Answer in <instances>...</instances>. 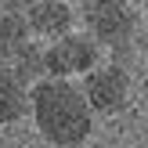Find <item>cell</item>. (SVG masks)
<instances>
[{
	"mask_svg": "<svg viewBox=\"0 0 148 148\" xmlns=\"http://www.w3.org/2000/svg\"><path fill=\"white\" fill-rule=\"evenodd\" d=\"M29 119L51 148H83L94 134V112L76 79H43L29 87Z\"/></svg>",
	"mask_w": 148,
	"mask_h": 148,
	"instance_id": "obj_1",
	"label": "cell"
},
{
	"mask_svg": "<svg viewBox=\"0 0 148 148\" xmlns=\"http://www.w3.org/2000/svg\"><path fill=\"white\" fill-rule=\"evenodd\" d=\"M79 29L98 43L101 51H108V58L137 51V29H141V11L130 0H83L76 7Z\"/></svg>",
	"mask_w": 148,
	"mask_h": 148,
	"instance_id": "obj_2",
	"label": "cell"
},
{
	"mask_svg": "<svg viewBox=\"0 0 148 148\" xmlns=\"http://www.w3.org/2000/svg\"><path fill=\"white\" fill-rule=\"evenodd\" d=\"M79 90H83L94 116H119L134 101V79H130L127 65L101 62L98 69H90L79 79Z\"/></svg>",
	"mask_w": 148,
	"mask_h": 148,
	"instance_id": "obj_3",
	"label": "cell"
},
{
	"mask_svg": "<svg viewBox=\"0 0 148 148\" xmlns=\"http://www.w3.org/2000/svg\"><path fill=\"white\" fill-rule=\"evenodd\" d=\"M43 51H47V79H83L105 62L101 47L83 29H72L54 43H43Z\"/></svg>",
	"mask_w": 148,
	"mask_h": 148,
	"instance_id": "obj_4",
	"label": "cell"
},
{
	"mask_svg": "<svg viewBox=\"0 0 148 148\" xmlns=\"http://www.w3.org/2000/svg\"><path fill=\"white\" fill-rule=\"evenodd\" d=\"M22 18H25L29 36H33V40L54 43V40H62L65 33L76 29V7L65 4V0H36Z\"/></svg>",
	"mask_w": 148,
	"mask_h": 148,
	"instance_id": "obj_5",
	"label": "cell"
},
{
	"mask_svg": "<svg viewBox=\"0 0 148 148\" xmlns=\"http://www.w3.org/2000/svg\"><path fill=\"white\" fill-rule=\"evenodd\" d=\"M29 112V87L0 65V127H11Z\"/></svg>",
	"mask_w": 148,
	"mask_h": 148,
	"instance_id": "obj_6",
	"label": "cell"
},
{
	"mask_svg": "<svg viewBox=\"0 0 148 148\" xmlns=\"http://www.w3.org/2000/svg\"><path fill=\"white\" fill-rule=\"evenodd\" d=\"M29 40H33V36H29L25 18H22L18 11H0V65H4V69L18 58V51L25 47Z\"/></svg>",
	"mask_w": 148,
	"mask_h": 148,
	"instance_id": "obj_7",
	"label": "cell"
},
{
	"mask_svg": "<svg viewBox=\"0 0 148 148\" xmlns=\"http://www.w3.org/2000/svg\"><path fill=\"white\" fill-rule=\"evenodd\" d=\"M7 69H11L25 87L43 83V79H47V51H43V43H40V40H29L25 47L18 51V58L7 65Z\"/></svg>",
	"mask_w": 148,
	"mask_h": 148,
	"instance_id": "obj_8",
	"label": "cell"
},
{
	"mask_svg": "<svg viewBox=\"0 0 148 148\" xmlns=\"http://www.w3.org/2000/svg\"><path fill=\"white\" fill-rule=\"evenodd\" d=\"M33 4H36V0H0V11H18V14H25Z\"/></svg>",
	"mask_w": 148,
	"mask_h": 148,
	"instance_id": "obj_9",
	"label": "cell"
},
{
	"mask_svg": "<svg viewBox=\"0 0 148 148\" xmlns=\"http://www.w3.org/2000/svg\"><path fill=\"white\" fill-rule=\"evenodd\" d=\"M65 4H72V7H79V4H83V0H65Z\"/></svg>",
	"mask_w": 148,
	"mask_h": 148,
	"instance_id": "obj_10",
	"label": "cell"
}]
</instances>
